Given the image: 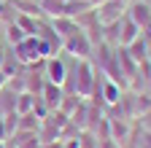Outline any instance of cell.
Segmentation results:
<instances>
[{"label": "cell", "instance_id": "6da1fadb", "mask_svg": "<svg viewBox=\"0 0 151 148\" xmlns=\"http://www.w3.org/2000/svg\"><path fill=\"white\" fill-rule=\"evenodd\" d=\"M97 81H100V78H97L94 65H92L89 59H78V67H76V84H73V86H62V89L68 92V94H76V97L86 100V97H92Z\"/></svg>", "mask_w": 151, "mask_h": 148}, {"label": "cell", "instance_id": "7a4b0ae2", "mask_svg": "<svg viewBox=\"0 0 151 148\" xmlns=\"http://www.w3.org/2000/svg\"><path fill=\"white\" fill-rule=\"evenodd\" d=\"M38 43H41V38H38V35H27L22 43L14 46V59H16L19 65H24V67H35V62H43Z\"/></svg>", "mask_w": 151, "mask_h": 148}, {"label": "cell", "instance_id": "3957f363", "mask_svg": "<svg viewBox=\"0 0 151 148\" xmlns=\"http://www.w3.org/2000/svg\"><path fill=\"white\" fill-rule=\"evenodd\" d=\"M62 49L70 54V57H76V59H89L92 57V51H94V46H92V41H89V35L86 32H73L70 38H65L62 41Z\"/></svg>", "mask_w": 151, "mask_h": 148}, {"label": "cell", "instance_id": "277c9868", "mask_svg": "<svg viewBox=\"0 0 151 148\" xmlns=\"http://www.w3.org/2000/svg\"><path fill=\"white\" fill-rule=\"evenodd\" d=\"M113 32H116V35H113V43H116V46H122V49H127V46L135 41V38H140V27L132 22L127 14L122 16L116 24H113Z\"/></svg>", "mask_w": 151, "mask_h": 148}, {"label": "cell", "instance_id": "5b68a950", "mask_svg": "<svg viewBox=\"0 0 151 148\" xmlns=\"http://www.w3.org/2000/svg\"><path fill=\"white\" fill-rule=\"evenodd\" d=\"M124 3H116V0H105L103 6L94 8V16H97V24L100 27H111V24H116L122 16H124Z\"/></svg>", "mask_w": 151, "mask_h": 148}, {"label": "cell", "instance_id": "8992f818", "mask_svg": "<svg viewBox=\"0 0 151 148\" xmlns=\"http://www.w3.org/2000/svg\"><path fill=\"white\" fill-rule=\"evenodd\" d=\"M43 76H46V81L49 84H57V86H65L68 84V67H65V62L57 57V54H51V57H46L43 59Z\"/></svg>", "mask_w": 151, "mask_h": 148}, {"label": "cell", "instance_id": "52a82bcc", "mask_svg": "<svg viewBox=\"0 0 151 148\" xmlns=\"http://www.w3.org/2000/svg\"><path fill=\"white\" fill-rule=\"evenodd\" d=\"M97 92H100L97 102L116 108V102H119V100H122V94H124V86H119L116 81H111V78H103V81H100V86H97Z\"/></svg>", "mask_w": 151, "mask_h": 148}, {"label": "cell", "instance_id": "ba28073f", "mask_svg": "<svg viewBox=\"0 0 151 148\" xmlns=\"http://www.w3.org/2000/svg\"><path fill=\"white\" fill-rule=\"evenodd\" d=\"M38 97L43 100V105H46L49 110H60L62 97H65V89H62V86H57V84L43 81V89H41V94H38Z\"/></svg>", "mask_w": 151, "mask_h": 148}, {"label": "cell", "instance_id": "9c48e42d", "mask_svg": "<svg viewBox=\"0 0 151 148\" xmlns=\"http://www.w3.org/2000/svg\"><path fill=\"white\" fill-rule=\"evenodd\" d=\"M124 14H127V16H129V19L135 22V24H138L140 30H143V27H146V24L151 22V6H148V3H143V0H138V3H132V6H129V8L124 11Z\"/></svg>", "mask_w": 151, "mask_h": 148}, {"label": "cell", "instance_id": "30bf717a", "mask_svg": "<svg viewBox=\"0 0 151 148\" xmlns=\"http://www.w3.org/2000/svg\"><path fill=\"white\" fill-rule=\"evenodd\" d=\"M51 30L65 41L73 32H78V22H76V16H54L51 19Z\"/></svg>", "mask_w": 151, "mask_h": 148}, {"label": "cell", "instance_id": "8fae6325", "mask_svg": "<svg viewBox=\"0 0 151 148\" xmlns=\"http://www.w3.org/2000/svg\"><path fill=\"white\" fill-rule=\"evenodd\" d=\"M11 140H14L16 148H41L38 132H27V129H16V132L11 135Z\"/></svg>", "mask_w": 151, "mask_h": 148}, {"label": "cell", "instance_id": "7c38bea8", "mask_svg": "<svg viewBox=\"0 0 151 148\" xmlns=\"http://www.w3.org/2000/svg\"><path fill=\"white\" fill-rule=\"evenodd\" d=\"M127 54H129L138 65H143V62H146V54H148V41L143 38V35H140V38H135V41L127 46Z\"/></svg>", "mask_w": 151, "mask_h": 148}, {"label": "cell", "instance_id": "4fadbf2b", "mask_svg": "<svg viewBox=\"0 0 151 148\" xmlns=\"http://www.w3.org/2000/svg\"><path fill=\"white\" fill-rule=\"evenodd\" d=\"M35 97L38 94H32V92H16V102H14V110H16V113L19 116H24V113H30V110H32V105H35Z\"/></svg>", "mask_w": 151, "mask_h": 148}, {"label": "cell", "instance_id": "5bb4252c", "mask_svg": "<svg viewBox=\"0 0 151 148\" xmlns=\"http://www.w3.org/2000/svg\"><path fill=\"white\" fill-rule=\"evenodd\" d=\"M16 24L22 27L27 35H38V32H41V22H38V16H30V14H22L16 19Z\"/></svg>", "mask_w": 151, "mask_h": 148}, {"label": "cell", "instance_id": "9a60e30c", "mask_svg": "<svg viewBox=\"0 0 151 148\" xmlns=\"http://www.w3.org/2000/svg\"><path fill=\"white\" fill-rule=\"evenodd\" d=\"M27 38V32L19 27L16 22H6V41L11 43V46H16V43H22Z\"/></svg>", "mask_w": 151, "mask_h": 148}, {"label": "cell", "instance_id": "2e32d148", "mask_svg": "<svg viewBox=\"0 0 151 148\" xmlns=\"http://www.w3.org/2000/svg\"><path fill=\"white\" fill-rule=\"evenodd\" d=\"M146 110H151V92L135 94V116H143Z\"/></svg>", "mask_w": 151, "mask_h": 148}, {"label": "cell", "instance_id": "e0dca14e", "mask_svg": "<svg viewBox=\"0 0 151 148\" xmlns=\"http://www.w3.org/2000/svg\"><path fill=\"white\" fill-rule=\"evenodd\" d=\"M94 148H122L116 140H111V137H103V140H97V145Z\"/></svg>", "mask_w": 151, "mask_h": 148}, {"label": "cell", "instance_id": "ac0fdd59", "mask_svg": "<svg viewBox=\"0 0 151 148\" xmlns=\"http://www.w3.org/2000/svg\"><path fill=\"white\" fill-rule=\"evenodd\" d=\"M8 11H11L8 0H0V22H8Z\"/></svg>", "mask_w": 151, "mask_h": 148}, {"label": "cell", "instance_id": "d6986e66", "mask_svg": "<svg viewBox=\"0 0 151 148\" xmlns=\"http://www.w3.org/2000/svg\"><path fill=\"white\" fill-rule=\"evenodd\" d=\"M140 127H143V129H148V132H151V110H146V113L140 116Z\"/></svg>", "mask_w": 151, "mask_h": 148}, {"label": "cell", "instance_id": "ffe728a7", "mask_svg": "<svg viewBox=\"0 0 151 148\" xmlns=\"http://www.w3.org/2000/svg\"><path fill=\"white\" fill-rule=\"evenodd\" d=\"M140 140H143V143H140L138 148H151V132H148V129H143V135H140Z\"/></svg>", "mask_w": 151, "mask_h": 148}, {"label": "cell", "instance_id": "44dd1931", "mask_svg": "<svg viewBox=\"0 0 151 148\" xmlns=\"http://www.w3.org/2000/svg\"><path fill=\"white\" fill-rule=\"evenodd\" d=\"M8 81H11V76H8V73H3V70H0V92H6Z\"/></svg>", "mask_w": 151, "mask_h": 148}, {"label": "cell", "instance_id": "7402d4cb", "mask_svg": "<svg viewBox=\"0 0 151 148\" xmlns=\"http://www.w3.org/2000/svg\"><path fill=\"white\" fill-rule=\"evenodd\" d=\"M140 35H143V38H146V41H151V22H148V24H146V27L140 30Z\"/></svg>", "mask_w": 151, "mask_h": 148}, {"label": "cell", "instance_id": "603a6c76", "mask_svg": "<svg viewBox=\"0 0 151 148\" xmlns=\"http://www.w3.org/2000/svg\"><path fill=\"white\" fill-rule=\"evenodd\" d=\"M0 140H8V132H6V124H3V119H0Z\"/></svg>", "mask_w": 151, "mask_h": 148}, {"label": "cell", "instance_id": "cb8c5ba5", "mask_svg": "<svg viewBox=\"0 0 151 148\" xmlns=\"http://www.w3.org/2000/svg\"><path fill=\"white\" fill-rule=\"evenodd\" d=\"M86 3H89V8H97V6H103V3H105V0H86Z\"/></svg>", "mask_w": 151, "mask_h": 148}, {"label": "cell", "instance_id": "d4e9b609", "mask_svg": "<svg viewBox=\"0 0 151 148\" xmlns=\"http://www.w3.org/2000/svg\"><path fill=\"white\" fill-rule=\"evenodd\" d=\"M146 62L151 65V41H148V54H146Z\"/></svg>", "mask_w": 151, "mask_h": 148}, {"label": "cell", "instance_id": "484cf974", "mask_svg": "<svg viewBox=\"0 0 151 148\" xmlns=\"http://www.w3.org/2000/svg\"><path fill=\"white\" fill-rule=\"evenodd\" d=\"M3 59H6V54H3V51H0V65H3Z\"/></svg>", "mask_w": 151, "mask_h": 148}, {"label": "cell", "instance_id": "4316f807", "mask_svg": "<svg viewBox=\"0 0 151 148\" xmlns=\"http://www.w3.org/2000/svg\"><path fill=\"white\" fill-rule=\"evenodd\" d=\"M6 148H16V145H14V143H6Z\"/></svg>", "mask_w": 151, "mask_h": 148}, {"label": "cell", "instance_id": "83f0119b", "mask_svg": "<svg viewBox=\"0 0 151 148\" xmlns=\"http://www.w3.org/2000/svg\"><path fill=\"white\" fill-rule=\"evenodd\" d=\"M0 148H6V140H0Z\"/></svg>", "mask_w": 151, "mask_h": 148}, {"label": "cell", "instance_id": "f1b7e54d", "mask_svg": "<svg viewBox=\"0 0 151 148\" xmlns=\"http://www.w3.org/2000/svg\"><path fill=\"white\" fill-rule=\"evenodd\" d=\"M143 3H148V6H151V0H143Z\"/></svg>", "mask_w": 151, "mask_h": 148}, {"label": "cell", "instance_id": "f546056e", "mask_svg": "<svg viewBox=\"0 0 151 148\" xmlns=\"http://www.w3.org/2000/svg\"><path fill=\"white\" fill-rule=\"evenodd\" d=\"M116 3H124V0H116Z\"/></svg>", "mask_w": 151, "mask_h": 148}, {"label": "cell", "instance_id": "4dcf8cb0", "mask_svg": "<svg viewBox=\"0 0 151 148\" xmlns=\"http://www.w3.org/2000/svg\"><path fill=\"white\" fill-rule=\"evenodd\" d=\"M84 3H86V0H84ZM86 6H89V3H86Z\"/></svg>", "mask_w": 151, "mask_h": 148}, {"label": "cell", "instance_id": "1f68e13d", "mask_svg": "<svg viewBox=\"0 0 151 148\" xmlns=\"http://www.w3.org/2000/svg\"><path fill=\"white\" fill-rule=\"evenodd\" d=\"M32 3H35V0H32Z\"/></svg>", "mask_w": 151, "mask_h": 148}]
</instances>
